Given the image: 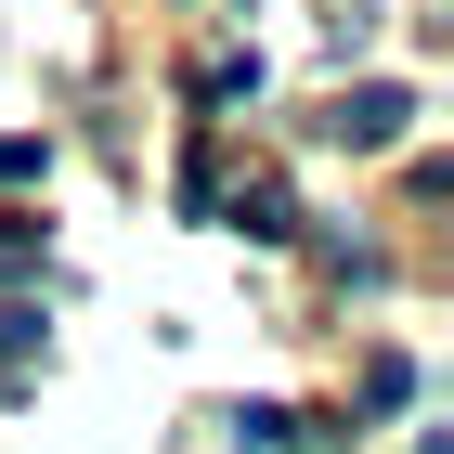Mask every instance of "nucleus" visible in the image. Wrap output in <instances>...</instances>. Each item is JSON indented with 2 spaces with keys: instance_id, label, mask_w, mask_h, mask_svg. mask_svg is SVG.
I'll return each mask as SVG.
<instances>
[{
  "instance_id": "f257e3e1",
  "label": "nucleus",
  "mask_w": 454,
  "mask_h": 454,
  "mask_svg": "<svg viewBox=\"0 0 454 454\" xmlns=\"http://www.w3.org/2000/svg\"><path fill=\"white\" fill-rule=\"evenodd\" d=\"M403 117H416V91H403V78H364V91H338L325 143H350V156H389V143H403Z\"/></svg>"
},
{
  "instance_id": "f03ea898",
  "label": "nucleus",
  "mask_w": 454,
  "mask_h": 454,
  "mask_svg": "<svg viewBox=\"0 0 454 454\" xmlns=\"http://www.w3.org/2000/svg\"><path fill=\"white\" fill-rule=\"evenodd\" d=\"M234 221H247L260 247H286V234H299V208H286V182H247V195H234Z\"/></svg>"
},
{
  "instance_id": "7ed1b4c3",
  "label": "nucleus",
  "mask_w": 454,
  "mask_h": 454,
  "mask_svg": "<svg viewBox=\"0 0 454 454\" xmlns=\"http://www.w3.org/2000/svg\"><path fill=\"white\" fill-rule=\"evenodd\" d=\"M234 442H247V454H286V442H299V416H286V403H247Z\"/></svg>"
},
{
  "instance_id": "20e7f679",
  "label": "nucleus",
  "mask_w": 454,
  "mask_h": 454,
  "mask_svg": "<svg viewBox=\"0 0 454 454\" xmlns=\"http://www.w3.org/2000/svg\"><path fill=\"white\" fill-rule=\"evenodd\" d=\"M0 273H39V221H0Z\"/></svg>"
},
{
  "instance_id": "39448f33",
  "label": "nucleus",
  "mask_w": 454,
  "mask_h": 454,
  "mask_svg": "<svg viewBox=\"0 0 454 454\" xmlns=\"http://www.w3.org/2000/svg\"><path fill=\"white\" fill-rule=\"evenodd\" d=\"M27 350H39V312L13 299V312H0V364H27Z\"/></svg>"
}]
</instances>
